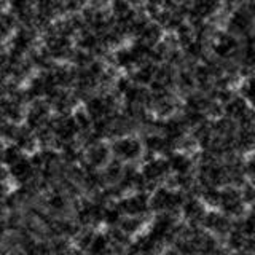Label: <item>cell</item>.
<instances>
[{
  "label": "cell",
  "mask_w": 255,
  "mask_h": 255,
  "mask_svg": "<svg viewBox=\"0 0 255 255\" xmlns=\"http://www.w3.org/2000/svg\"><path fill=\"white\" fill-rule=\"evenodd\" d=\"M175 86L179 88L180 91H183L185 94L191 93L198 88L196 85V78L193 74V69H188V67H182L180 72H177V78H175Z\"/></svg>",
  "instance_id": "603a6c76"
},
{
  "label": "cell",
  "mask_w": 255,
  "mask_h": 255,
  "mask_svg": "<svg viewBox=\"0 0 255 255\" xmlns=\"http://www.w3.org/2000/svg\"><path fill=\"white\" fill-rule=\"evenodd\" d=\"M18 18H16V14L11 11L8 13L5 11L3 16H2V34H3V38H8L10 35H13V32L18 29Z\"/></svg>",
  "instance_id": "4dcf8cb0"
},
{
  "label": "cell",
  "mask_w": 255,
  "mask_h": 255,
  "mask_svg": "<svg viewBox=\"0 0 255 255\" xmlns=\"http://www.w3.org/2000/svg\"><path fill=\"white\" fill-rule=\"evenodd\" d=\"M6 169H8V175H10L11 182H14L16 185L29 183L30 180H34L38 175V171L34 166V163H32L30 156L29 158L22 156L21 159H18V161L13 163L11 166H8Z\"/></svg>",
  "instance_id": "7c38bea8"
},
{
  "label": "cell",
  "mask_w": 255,
  "mask_h": 255,
  "mask_svg": "<svg viewBox=\"0 0 255 255\" xmlns=\"http://www.w3.org/2000/svg\"><path fill=\"white\" fill-rule=\"evenodd\" d=\"M143 222H145V219H143V217H137V215H125L118 227L122 228L126 235L134 236L142 230Z\"/></svg>",
  "instance_id": "d4e9b609"
},
{
  "label": "cell",
  "mask_w": 255,
  "mask_h": 255,
  "mask_svg": "<svg viewBox=\"0 0 255 255\" xmlns=\"http://www.w3.org/2000/svg\"><path fill=\"white\" fill-rule=\"evenodd\" d=\"M86 8V0H64V10L66 13L75 14L82 13Z\"/></svg>",
  "instance_id": "d6a6232c"
},
{
  "label": "cell",
  "mask_w": 255,
  "mask_h": 255,
  "mask_svg": "<svg viewBox=\"0 0 255 255\" xmlns=\"http://www.w3.org/2000/svg\"><path fill=\"white\" fill-rule=\"evenodd\" d=\"M112 62H114L118 69H123L128 72H132L137 67V59H135V56L131 50V45L122 46L112 53Z\"/></svg>",
  "instance_id": "2e32d148"
},
{
  "label": "cell",
  "mask_w": 255,
  "mask_h": 255,
  "mask_svg": "<svg viewBox=\"0 0 255 255\" xmlns=\"http://www.w3.org/2000/svg\"><path fill=\"white\" fill-rule=\"evenodd\" d=\"M219 207L222 212H225L227 215H230V217H233V219L243 217L246 212V201L243 199L239 187H235V185L223 187Z\"/></svg>",
  "instance_id": "277c9868"
},
{
  "label": "cell",
  "mask_w": 255,
  "mask_h": 255,
  "mask_svg": "<svg viewBox=\"0 0 255 255\" xmlns=\"http://www.w3.org/2000/svg\"><path fill=\"white\" fill-rule=\"evenodd\" d=\"M51 104L46 99H37L34 102H30V106L26 112V118L24 122L30 128V129H40L48 125V122L51 120Z\"/></svg>",
  "instance_id": "52a82bcc"
},
{
  "label": "cell",
  "mask_w": 255,
  "mask_h": 255,
  "mask_svg": "<svg viewBox=\"0 0 255 255\" xmlns=\"http://www.w3.org/2000/svg\"><path fill=\"white\" fill-rule=\"evenodd\" d=\"M172 174H187L193 171V158H191L185 151H174L172 155L167 156Z\"/></svg>",
  "instance_id": "ffe728a7"
},
{
  "label": "cell",
  "mask_w": 255,
  "mask_h": 255,
  "mask_svg": "<svg viewBox=\"0 0 255 255\" xmlns=\"http://www.w3.org/2000/svg\"><path fill=\"white\" fill-rule=\"evenodd\" d=\"M246 171H247V175H251V177H255V150L252 151V155L247 158V161H246Z\"/></svg>",
  "instance_id": "8d00e7d4"
},
{
  "label": "cell",
  "mask_w": 255,
  "mask_h": 255,
  "mask_svg": "<svg viewBox=\"0 0 255 255\" xmlns=\"http://www.w3.org/2000/svg\"><path fill=\"white\" fill-rule=\"evenodd\" d=\"M235 225L241 228L247 236H255V212L252 211L251 214L244 215V219L238 217L235 220Z\"/></svg>",
  "instance_id": "1f68e13d"
},
{
  "label": "cell",
  "mask_w": 255,
  "mask_h": 255,
  "mask_svg": "<svg viewBox=\"0 0 255 255\" xmlns=\"http://www.w3.org/2000/svg\"><path fill=\"white\" fill-rule=\"evenodd\" d=\"M13 142L18 145L22 151H35L37 145H38V140H37V134L34 129L26 126H21L18 132H16Z\"/></svg>",
  "instance_id": "44dd1931"
},
{
  "label": "cell",
  "mask_w": 255,
  "mask_h": 255,
  "mask_svg": "<svg viewBox=\"0 0 255 255\" xmlns=\"http://www.w3.org/2000/svg\"><path fill=\"white\" fill-rule=\"evenodd\" d=\"M132 78L131 77H118L117 80H115V90H117V94L118 96H123L129 88L132 86Z\"/></svg>",
  "instance_id": "836d02e7"
},
{
  "label": "cell",
  "mask_w": 255,
  "mask_h": 255,
  "mask_svg": "<svg viewBox=\"0 0 255 255\" xmlns=\"http://www.w3.org/2000/svg\"><path fill=\"white\" fill-rule=\"evenodd\" d=\"M239 94L244 96L247 102H249L252 107H255V74L244 80L241 88H239Z\"/></svg>",
  "instance_id": "f1b7e54d"
},
{
  "label": "cell",
  "mask_w": 255,
  "mask_h": 255,
  "mask_svg": "<svg viewBox=\"0 0 255 255\" xmlns=\"http://www.w3.org/2000/svg\"><path fill=\"white\" fill-rule=\"evenodd\" d=\"M167 2V0H145V3H151V5H159L163 6L164 3Z\"/></svg>",
  "instance_id": "74e56055"
},
{
  "label": "cell",
  "mask_w": 255,
  "mask_h": 255,
  "mask_svg": "<svg viewBox=\"0 0 255 255\" xmlns=\"http://www.w3.org/2000/svg\"><path fill=\"white\" fill-rule=\"evenodd\" d=\"M251 107V104L241 94H235L228 102L223 104V115L238 122L244 115V112Z\"/></svg>",
  "instance_id": "ac0fdd59"
},
{
  "label": "cell",
  "mask_w": 255,
  "mask_h": 255,
  "mask_svg": "<svg viewBox=\"0 0 255 255\" xmlns=\"http://www.w3.org/2000/svg\"><path fill=\"white\" fill-rule=\"evenodd\" d=\"M239 190H241V195H243V199L246 201V204L255 203V185L252 182H246Z\"/></svg>",
  "instance_id": "e575fe53"
},
{
  "label": "cell",
  "mask_w": 255,
  "mask_h": 255,
  "mask_svg": "<svg viewBox=\"0 0 255 255\" xmlns=\"http://www.w3.org/2000/svg\"><path fill=\"white\" fill-rule=\"evenodd\" d=\"M46 207L54 214H61L64 211L69 209L70 206V196L66 193L64 188H54L50 195L46 196L45 199Z\"/></svg>",
  "instance_id": "d6986e66"
},
{
  "label": "cell",
  "mask_w": 255,
  "mask_h": 255,
  "mask_svg": "<svg viewBox=\"0 0 255 255\" xmlns=\"http://www.w3.org/2000/svg\"><path fill=\"white\" fill-rule=\"evenodd\" d=\"M96 236V231L90 230V228H85V230H80V233L75 236V244L78 246L80 251L88 252L90 247L93 244V239Z\"/></svg>",
  "instance_id": "f546056e"
},
{
  "label": "cell",
  "mask_w": 255,
  "mask_h": 255,
  "mask_svg": "<svg viewBox=\"0 0 255 255\" xmlns=\"http://www.w3.org/2000/svg\"><path fill=\"white\" fill-rule=\"evenodd\" d=\"M163 26L161 24H158L156 21L153 19H150L145 26H143L142 32L139 34L137 40H140V42L143 43H147L150 46H155L156 43L161 42V38H163Z\"/></svg>",
  "instance_id": "7402d4cb"
},
{
  "label": "cell",
  "mask_w": 255,
  "mask_h": 255,
  "mask_svg": "<svg viewBox=\"0 0 255 255\" xmlns=\"http://www.w3.org/2000/svg\"><path fill=\"white\" fill-rule=\"evenodd\" d=\"M2 114H3L5 120H10L13 123H19L26 118V114H24V104L10 98V96H3Z\"/></svg>",
  "instance_id": "e0dca14e"
},
{
  "label": "cell",
  "mask_w": 255,
  "mask_h": 255,
  "mask_svg": "<svg viewBox=\"0 0 255 255\" xmlns=\"http://www.w3.org/2000/svg\"><path fill=\"white\" fill-rule=\"evenodd\" d=\"M117 204L120 206V209L123 211L125 215H137V217L145 219L151 212L150 196L145 191H135L134 195L122 196L120 199H117Z\"/></svg>",
  "instance_id": "5b68a950"
},
{
  "label": "cell",
  "mask_w": 255,
  "mask_h": 255,
  "mask_svg": "<svg viewBox=\"0 0 255 255\" xmlns=\"http://www.w3.org/2000/svg\"><path fill=\"white\" fill-rule=\"evenodd\" d=\"M212 53L215 58L223 61H236L241 53V42L236 38L235 34L228 30H220L214 34Z\"/></svg>",
  "instance_id": "7a4b0ae2"
},
{
  "label": "cell",
  "mask_w": 255,
  "mask_h": 255,
  "mask_svg": "<svg viewBox=\"0 0 255 255\" xmlns=\"http://www.w3.org/2000/svg\"><path fill=\"white\" fill-rule=\"evenodd\" d=\"M102 2H114V0H102Z\"/></svg>",
  "instance_id": "ab89813d"
},
{
  "label": "cell",
  "mask_w": 255,
  "mask_h": 255,
  "mask_svg": "<svg viewBox=\"0 0 255 255\" xmlns=\"http://www.w3.org/2000/svg\"><path fill=\"white\" fill-rule=\"evenodd\" d=\"M233 217H230L225 212L207 211L203 220V228L211 231L212 235L225 238L231 230H233Z\"/></svg>",
  "instance_id": "8fae6325"
},
{
  "label": "cell",
  "mask_w": 255,
  "mask_h": 255,
  "mask_svg": "<svg viewBox=\"0 0 255 255\" xmlns=\"http://www.w3.org/2000/svg\"><path fill=\"white\" fill-rule=\"evenodd\" d=\"M158 72V64L153 61H147L140 64L131 72V78L134 83L142 85V86H150V83L153 82Z\"/></svg>",
  "instance_id": "9a60e30c"
},
{
  "label": "cell",
  "mask_w": 255,
  "mask_h": 255,
  "mask_svg": "<svg viewBox=\"0 0 255 255\" xmlns=\"http://www.w3.org/2000/svg\"><path fill=\"white\" fill-rule=\"evenodd\" d=\"M112 148L110 145H107V143H104L102 140L98 142L96 145L86 148V153H85V161L88 164H91L94 167H98V169H101V167L106 166L110 159H112Z\"/></svg>",
  "instance_id": "5bb4252c"
},
{
  "label": "cell",
  "mask_w": 255,
  "mask_h": 255,
  "mask_svg": "<svg viewBox=\"0 0 255 255\" xmlns=\"http://www.w3.org/2000/svg\"><path fill=\"white\" fill-rule=\"evenodd\" d=\"M2 158H3L5 167H8V166H11L13 163H16L18 159L22 158V150L16 145L14 142H11V143H8V145H5Z\"/></svg>",
  "instance_id": "83f0119b"
},
{
  "label": "cell",
  "mask_w": 255,
  "mask_h": 255,
  "mask_svg": "<svg viewBox=\"0 0 255 255\" xmlns=\"http://www.w3.org/2000/svg\"><path fill=\"white\" fill-rule=\"evenodd\" d=\"M110 148L112 155L126 163L135 161V159L142 156L143 150H145L143 148V142L135 137H131V135H123V137L115 139L110 143Z\"/></svg>",
  "instance_id": "3957f363"
},
{
  "label": "cell",
  "mask_w": 255,
  "mask_h": 255,
  "mask_svg": "<svg viewBox=\"0 0 255 255\" xmlns=\"http://www.w3.org/2000/svg\"><path fill=\"white\" fill-rule=\"evenodd\" d=\"M206 204L199 196H187L182 206V215L191 227H203V220L206 215Z\"/></svg>",
  "instance_id": "4fadbf2b"
},
{
  "label": "cell",
  "mask_w": 255,
  "mask_h": 255,
  "mask_svg": "<svg viewBox=\"0 0 255 255\" xmlns=\"http://www.w3.org/2000/svg\"><path fill=\"white\" fill-rule=\"evenodd\" d=\"M8 3H10L13 13H19L22 10H27V8L34 6L35 0H8Z\"/></svg>",
  "instance_id": "d590c367"
},
{
  "label": "cell",
  "mask_w": 255,
  "mask_h": 255,
  "mask_svg": "<svg viewBox=\"0 0 255 255\" xmlns=\"http://www.w3.org/2000/svg\"><path fill=\"white\" fill-rule=\"evenodd\" d=\"M254 22H255V18L252 16V13L247 10L246 5H243V6H238L236 10H233L228 16L227 30L235 35L244 37L246 34H249V32L255 29Z\"/></svg>",
  "instance_id": "ba28073f"
},
{
  "label": "cell",
  "mask_w": 255,
  "mask_h": 255,
  "mask_svg": "<svg viewBox=\"0 0 255 255\" xmlns=\"http://www.w3.org/2000/svg\"><path fill=\"white\" fill-rule=\"evenodd\" d=\"M252 183H254V185H255V177H252V180H251Z\"/></svg>",
  "instance_id": "f35d334b"
},
{
  "label": "cell",
  "mask_w": 255,
  "mask_h": 255,
  "mask_svg": "<svg viewBox=\"0 0 255 255\" xmlns=\"http://www.w3.org/2000/svg\"><path fill=\"white\" fill-rule=\"evenodd\" d=\"M35 48V29L32 27H19L13 32L10 37V51L14 56L24 58Z\"/></svg>",
  "instance_id": "9c48e42d"
},
{
  "label": "cell",
  "mask_w": 255,
  "mask_h": 255,
  "mask_svg": "<svg viewBox=\"0 0 255 255\" xmlns=\"http://www.w3.org/2000/svg\"><path fill=\"white\" fill-rule=\"evenodd\" d=\"M223 6L222 0H190V8L187 18L190 22L212 19L220 13V8Z\"/></svg>",
  "instance_id": "30bf717a"
},
{
  "label": "cell",
  "mask_w": 255,
  "mask_h": 255,
  "mask_svg": "<svg viewBox=\"0 0 255 255\" xmlns=\"http://www.w3.org/2000/svg\"><path fill=\"white\" fill-rule=\"evenodd\" d=\"M187 195L183 190L172 188V187H156L153 193L150 196V207L151 212L159 214V212H169L177 215L182 212V206L185 203Z\"/></svg>",
  "instance_id": "6da1fadb"
},
{
  "label": "cell",
  "mask_w": 255,
  "mask_h": 255,
  "mask_svg": "<svg viewBox=\"0 0 255 255\" xmlns=\"http://www.w3.org/2000/svg\"><path fill=\"white\" fill-rule=\"evenodd\" d=\"M199 185H201V183H199ZM220 196H222L220 187L212 185V183H204V185H201V193H199V198L203 199L206 206L217 207L220 204Z\"/></svg>",
  "instance_id": "cb8c5ba5"
},
{
  "label": "cell",
  "mask_w": 255,
  "mask_h": 255,
  "mask_svg": "<svg viewBox=\"0 0 255 255\" xmlns=\"http://www.w3.org/2000/svg\"><path fill=\"white\" fill-rule=\"evenodd\" d=\"M125 214L120 209V206L115 203V206H107L106 207V215H104V223L107 227H118L120 222L123 220Z\"/></svg>",
  "instance_id": "484cf974"
},
{
  "label": "cell",
  "mask_w": 255,
  "mask_h": 255,
  "mask_svg": "<svg viewBox=\"0 0 255 255\" xmlns=\"http://www.w3.org/2000/svg\"><path fill=\"white\" fill-rule=\"evenodd\" d=\"M110 238L107 233H96L94 239H93V244L90 247L91 254H104V252H110Z\"/></svg>",
  "instance_id": "4316f807"
},
{
  "label": "cell",
  "mask_w": 255,
  "mask_h": 255,
  "mask_svg": "<svg viewBox=\"0 0 255 255\" xmlns=\"http://www.w3.org/2000/svg\"><path fill=\"white\" fill-rule=\"evenodd\" d=\"M140 172L150 185L153 188H156L161 182H166L167 179H169V174L172 171H171V166H169V161H167V159L151 158V159H147V161L143 163Z\"/></svg>",
  "instance_id": "8992f818"
}]
</instances>
